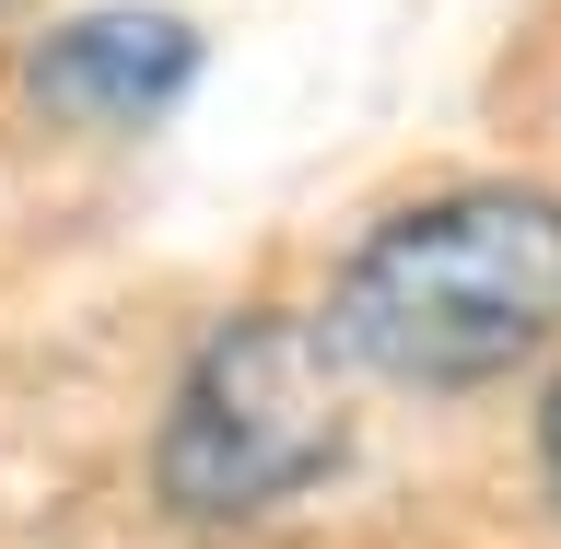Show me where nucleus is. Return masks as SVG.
Masks as SVG:
<instances>
[{"instance_id": "nucleus-1", "label": "nucleus", "mask_w": 561, "mask_h": 549, "mask_svg": "<svg viewBox=\"0 0 561 549\" xmlns=\"http://www.w3.org/2000/svg\"><path fill=\"white\" fill-rule=\"evenodd\" d=\"M328 351L375 386L456 398L561 340V187L480 175L386 210L328 281Z\"/></svg>"}, {"instance_id": "nucleus-2", "label": "nucleus", "mask_w": 561, "mask_h": 549, "mask_svg": "<svg viewBox=\"0 0 561 549\" xmlns=\"http://www.w3.org/2000/svg\"><path fill=\"white\" fill-rule=\"evenodd\" d=\"M340 456H351V363L328 351V328L222 316L164 398L152 480L175 515L245 526V515H280L293 491H316Z\"/></svg>"}, {"instance_id": "nucleus-3", "label": "nucleus", "mask_w": 561, "mask_h": 549, "mask_svg": "<svg viewBox=\"0 0 561 549\" xmlns=\"http://www.w3.org/2000/svg\"><path fill=\"white\" fill-rule=\"evenodd\" d=\"M187 82H199V35H187V12H152V0L70 12V24L35 47V94L59 105V117H105V129L164 117Z\"/></svg>"}, {"instance_id": "nucleus-4", "label": "nucleus", "mask_w": 561, "mask_h": 549, "mask_svg": "<svg viewBox=\"0 0 561 549\" xmlns=\"http://www.w3.org/2000/svg\"><path fill=\"white\" fill-rule=\"evenodd\" d=\"M538 456H550V480H561V375H550V398H538Z\"/></svg>"}]
</instances>
